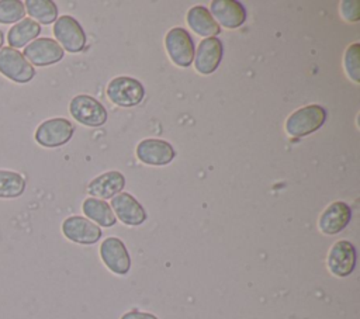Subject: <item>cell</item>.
Returning a JSON list of instances; mask_svg holds the SVG:
<instances>
[{"label": "cell", "mask_w": 360, "mask_h": 319, "mask_svg": "<svg viewBox=\"0 0 360 319\" xmlns=\"http://www.w3.org/2000/svg\"><path fill=\"white\" fill-rule=\"evenodd\" d=\"M75 132L73 124L66 118H51L41 122L35 129V141L44 148H58L69 142Z\"/></svg>", "instance_id": "3957f363"}, {"label": "cell", "mask_w": 360, "mask_h": 319, "mask_svg": "<svg viewBox=\"0 0 360 319\" xmlns=\"http://www.w3.org/2000/svg\"><path fill=\"white\" fill-rule=\"evenodd\" d=\"M352 209L343 201H335L323 209L319 216L318 226L319 230L325 235H336L342 232L350 222Z\"/></svg>", "instance_id": "5bb4252c"}, {"label": "cell", "mask_w": 360, "mask_h": 319, "mask_svg": "<svg viewBox=\"0 0 360 319\" xmlns=\"http://www.w3.org/2000/svg\"><path fill=\"white\" fill-rule=\"evenodd\" d=\"M82 208L87 218H90L91 221H96L98 225L104 228H110L115 223V215L111 207L104 200L86 198L83 201Z\"/></svg>", "instance_id": "ffe728a7"}, {"label": "cell", "mask_w": 360, "mask_h": 319, "mask_svg": "<svg viewBox=\"0 0 360 319\" xmlns=\"http://www.w3.org/2000/svg\"><path fill=\"white\" fill-rule=\"evenodd\" d=\"M107 96L118 107H134L143 100L145 89L136 79L118 76L108 83Z\"/></svg>", "instance_id": "7a4b0ae2"}, {"label": "cell", "mask_w": 360, "mask_h": 319, "mask_svg": "<svg viewBox=\"0 0 360 319\" xmlns=\"http://www.w3.org/2000/svg\"><path fill=\"white\" fill-rule=\"evenodd\" d=\"M342 15L349 21H359V1H343Z\"/></svg>", "instance_id": "d4e9b609"}, {"label": "cell", "mask_w": 360, "mask_h": 319, "mask_svg": "<svg viewBox=\"0 0 360 319\" xmlns=\"http://www.w3.org/2000/svg\"><path fill=\"white\" fill-rule=\"evenodd\" d=\"M326 119V110L322 105L311 104L294 111L285 121V131L292 138H301L318 131Z\"/></svg>", "instance_id": "6da1fadb"}, {"label": "cell", "mask_w": 360, "mask_h": 319, "mask_svg": "<svg viewBox=\"0 0 360 319\" xmlns=\"http://www.w3.org/2000/svg\"><path fill=\"white\" fill-rule=\"evenodd\" d=\"M62 46L52 38H37L24 48V58L35 66H49L63 58Z\"/></svg>", "instance_id": "9c48e42d"}, {"label": "cell", "mask_w": 360, "mask_h": 319, "mask_svg": "<svg viewBox=\"0 0 360 319\" xmlns=\"http://www.w3.org/2000/svg\"><path fill=\"white\" fill-rule=\"evenodd\" d=\"M62 233L66 239L79 245H93L101 237V228L90 219L79 215L66 218L62 223Z\"/></svg>", "instance_id": "30bf717a"}, {"label": "cell", "mask_w": 360, "mask_h": 319, "mask_svg": "<svg viewBox=\"0 0 360 319\" xmlns=\"http://www.w3.org/2000/svg\"><path fill=\"white\" fill-rule=\"evenodd\" d=\"M326 266L335 277H349L356 267V249L349 240H338L329 249Z\"/></svg>", "instance_id": "ba28073f"}, {"label": "cell", "mask_w": 360, "mask_h": 319, "mask_svg": "<svg viewBox=\"0 0 360 319\" xmlns=\"http://www.w3.org/2000/svg\"><path fill=\"white\" fill-rule=\"evenodd\" d=\"M345 69L349 77L359 83L360 80V69H359V44H353L347 48L345 53Z\"/></svg>", "instance_id": "cb8c5ba5"}, {"label": "cell", "mask_w": 360, "mask_h": 319, "mask_svg": "<svg viewBox=\"0 0 360 319\" xmlns=\"http://www.w3.org/2000/svg\"><path fill=\"white\" fill-rule=\"evenodd\" d=\"M39 32H41V25L37 21L31 18H22L8 30L7 42L10 48L18 49V48L27 46L30 42L37 39Z\"/></svg>", "instance_id": "d6986e66"}, {"label": "cell", "mask_w": 360, "mask_h": 319, "mask_svg": "<svg viewBox=\"0 0 360 319\" xmlns=\"http://www.w3.org/2000/svg\"><path fill=\"white\" fill-rule=\"evenodd\" d=\"M25 15L24 3L20 0H0V24L18 22Z\"/></svg>", "instance_id": "603a6c76"}, {"label": "cell", "mask_w": 360, "mask_h": 319, "mask_svg": "<svg viewBox=\"0 0 360 319\" xmlns=\"http://www.w3.org/2000/svg\"><path fill=\"white\" fill-rule=\"evenodd\" d=\"M210 7L212 18L225 28H238L246 20L245 7L236 0H214Z\"/></svg>", "instance_id": "9a60e30c"}, {"label": "cell", "mask_w": 360, "mask_h": 319, "mask_svg": "<svg viewBox=\"0 0 360 319\" xmlns=\"http://www.w3.org/2000/svg\"><path fill=\"white\" fill-rule=\"evenodd\" d=\"M24 7L31 20L34 18L38 24H51L58 18V7L51 0H27Z\"/></svg>", "instance_id": "44dd1931"}, {"label": "cell", "mask_w": 360, "mask_h": 319, "mask_svg": "<svg viewBox=\"0 0 360 319\" xmlns=\"http://www.w3.org/2000/svg\"><path fill=\"white\" fill-rule=\"evenodd\" d=\"M0 73L11 82L28 83L35 70L18 49L4 46L0 49Z\"/></svg>", "instance_id": "5b68a950"}, {"label": "cell", "mask_w": 360, "mask_h": 319, "mask_svg": "<svg viewBox=\"0 0 360 319\" xmlns=\"http://www.w3.org/2000/svg\"><path fill=\"white\" fill-rule=\"evenodd\" d=\"M222 42L217 37L205 38L200 42L194 60L195 70L201 74H211L218 67L222 59Z\"/></svg>", "instance_id": "2e32d148"}, {"label": "cell", "mask_w": 360, "mask_h": 319, "mask_svg": "<svg viewBox=\"0 0 360 319\" xmlns=\"http://www.w3.org/2000/svg\"><path fill=\"white\" fill-rule=\"evenodd\" d=\"M69 111L77 122L86 126H100L107 121V111L104 105L87 94L73 97L69 104Z\"/></svg>", "instance_id": "52a82bcc"}, {"label": "cell", "mask_w": 360, "mask_h": 319, "mask_svg": "<svg viewBox=\"0 0 360 319\" xmlns=\"http://www.w3.org/2000/svg\"><path fill=\"white\" fill-rule=\"evenodd\" d=\"M188 27L201 37H215L221 32L219 25L204 6H194L187 11Z\"/></svg>", "instance_id": "ac0fdd59"}, {"label": "cell", "mask_w": 360, "mask_h": 319, "mask_svg": "<svg viewBox=\"0 0 360 319\" xmlns=\"http://www.w3.org/2000/svg\"><path fill=\"white\" fill-rule=\"evenodd\" d=\"M166 51L174 65L180 67H187L194 60V44L191 35L187 30L181 27L172 28L165 37Z\"/></svg>", "instance_id": "8992f818"}, {"label": "cell", "mask_w": 360, "mask_h": 319, "mask_svg": "<svg viewBox=\"0 0 360 319\" xmlns=\"http://www.w3.org/2000/svg\"><path fill=\"white\" fill-rule=\"evenodd\" d=\"M174 149L173 146L163 141V139H155L148 138L138 143L136 146V157L150 166H165L169 164L174 157Z\"/></svg>", "instance_id": "7c38bea8"}, {"label": "cell", "mask_w": 360, "mask_h": 319, "mask_svg": "<svg viewBox=\"0 0 360 319\" xmlns=\"http://www.w3.org/2000/svg\"><path fill=\"white\" fill-rule=\"evenodd\" d=\"M100 257L110 271L124 275L129 271L131 259L124 242L118 237L110 236L101 242Z\"/></svg>", "instance_id": "8fae6325"}, {"label": "cell", "mask_w": 360, "mask_h": 319, "mask_svg": "<svg viewBox=\"0 0 360 319\" xmlns=\"http://www.w3.org/2000/svg\"><path fill=\"white\" fill-rule=\"evenodd\" d=\"M110 207L117 218L128 226H138L146 219V211L143 207L128 193H118L114 195Z\"/></svg>", "instance_id": "4fadbf2b"}, {"label": "cell", "mask_w": 360, "mask_h": 319, "mask_svg": "<svg viewBox=\"0 0 360 319\" xmlns=\"http://www.w3.org/2000/svg\"><path fill=\"white\" fill-rule=\"evenodd\" d=\"M3 42H4V34H3V31H0V49L3 46Z\"/></svg>", "instance_id": "4316f807"}, {"label": "cell", "mask_w": 360, "mask_h": 319, "mask_svg": "<svg viewBox=\"0 0 360 319\" xmlns=\"http://www.w3.org/2000/svg\"><path fill=\"white\" fill-rule=\"evenodd\" d=\"M53 35L56 42L70 53L82 52L86 46V34L76 18L62 15L53 24Z\"/></svg>", "instance_id": "277c9868"}, {"label": "cell", "mask_w": 360, "mask_h": 319, "mask_svg": "<svg viewBox=\"0 0 360 319\" xmlns=\"http://www.w3.org/2000/svg\"><path fill=\"white\" fill-rule=\"evenodd\" d=\"M25 190V178L13 170L0 169V198H17Z\"/></svg>", "instance_id": "7402d4cb"}, {"label": "cell", "mask_w": 360, "mask_h": 319, "mask_svg": "<svg viewBox=\"0 0 360 319\" xmlns=\"http://www.w3.org/2000/svg\"><path fill=\"white\" fill-rule=\"evenodd\" d=\"M121 319H158L155 315L141 311H129L121 316Z\"/></svg>", "instance_id": "484cf974"}, {"label": "cell", "mask_w": 360, "mask_h": 319, "mask_svg": "<svg viewBox=\"0 0 360 319\" xmlns=\"http://www.w3.org/2000/svg\"><path fill=\"white\" fill-rule=\"evenodd\" d=\"M125 185V178L120 171H107L96 177L93 181H90L87 191L97 197L98 200L104 198H112L117 195Z\"/></svg>", "instance_id": "e0dca14e"}]
</instances>
